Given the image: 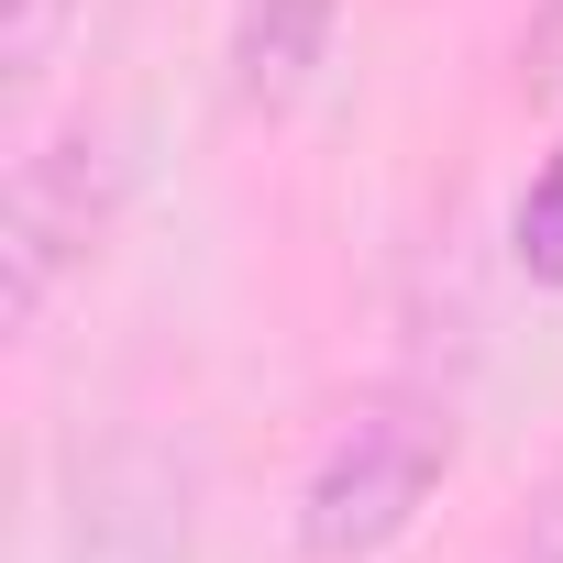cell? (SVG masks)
Segmentation results:
<instances>
[{"mask_svg": "<svg viewBox=\"0 0 563 563\" xmlns=\"http://www.w3.org/2000/svg\"><path fill=\"white\" fill-rule=\"evenodd\" d=\"M464 431L453 398L431 387H376L343 409V431L321 442V464L299 475V552L310 563H376L420 530V508L442 497Z\"/></svg>", "mask_w": 563, "mask_h": 563, "instance_id": "obj_1", "label": "cell"}, {"mask_svg": "<svg viewBox=\"0 0 563 563\" xmlns=\"http://www.w3.org/2000/svg\"><path fill=\"white\" fill-rule=\"evenodd\" d=\"M111 210H122L111 122L23 133V155H12V210H0V299H12V343H34V332H45L56 288L100 254Z\"/></svg>", "mask_w": 563, "mask_h": 563, "instance_id": "obj_2", "label": "cell"}, {"mask_svg": "<svg viewBox=\"0 0 563 563\" xmlns=\"http://www.w3.org/2000/svg\"><path fill=\"white\" fill-rule=\"evenodd\" d=\"M56 563H199V464L166 431H100L67 464Z\"/></svg>", "mask_w": 563, "mask_h": 563, "instance_id": "obj_3", "label": "cell"}, {"mask_svg": "<svg viewBox=\"0 0 563 563\" xmlns=\"http://www.w3.org/2000/svg\"><path fill=\"white\" fill-rule=\"evenodd\" d=\"M332 67V0H243L232 12V100L288 111Z\"/></svg>", "mask_w": 563, "mask_h": 563, "instance_id": "obj_4", "label": "cell"}, {"mask_svg": "<svg viewBox=\"0 0 563 563\" xmlns=\"http://www.w3.org/2000/svg\"><path fill=\"white\" fill-rule=\"evenodd\" d=\"M78 12H89V0H0V100H12V133H34V100L67 67Z\"/></svg>", "mask_w": 563, "mask_h": 563, "instance_id": "obj_5", "label": "cell"}, {"mask_svg": "<svg viewBox=\"0 0 563 563\" xmlns=\"http://www.w3.org/2000/svg\"><path fill=\"white\" fill-rule=\"evenodd\" d=\"M508 254H519L530 288H563V144L530 166V188H519V210H508Z\"/></svg>", "mask_w": 563, "mask_h": 563, "instance_id": "obj_6", "label": "cell"}, {"mask_svg": "<svg viewBox=\"0 0 563 563\" xmlns=\"http://www.w3.org/2000/svg\"><path fill=\"white\" fill-rule=\"evenodd\" d=\"M508 563H563V486L530 508V530H519V552H508Z\"/></svg>", "mask_w": 563, "mask_h": 563, "instance_id": "obj_7", "label": "cell"}]
</instances>
